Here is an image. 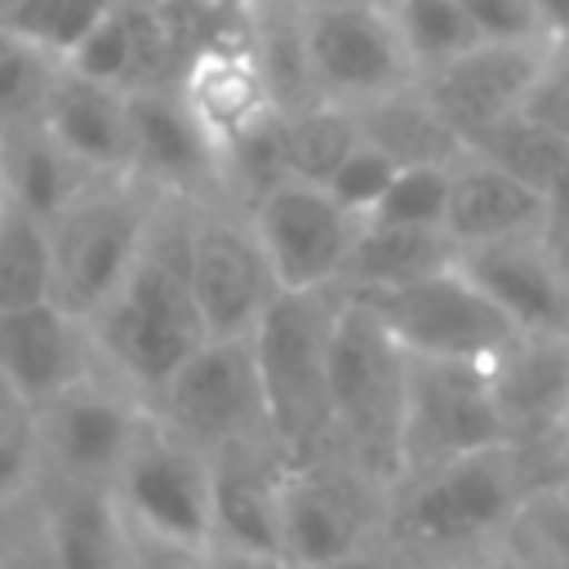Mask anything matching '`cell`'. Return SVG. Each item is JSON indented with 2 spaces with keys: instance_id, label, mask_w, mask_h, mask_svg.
Wrapping results in <instances>:
<instances>
[{
  "instance_id": "cell-1",
  "label": "cell",
  "mask_w": 569,
  "mask_h": 569,
  "mask_svg": "<svg viewBox=\"0 0 569 569\" xmlns=\"http://www.w3.org/2000/svg\"><path fill=\"white\" fill-rule=\"evenodd\" d=\"M191 200L160 196L151 236L129 271V280L89 316L93 351L111 378L138 391L147 405L169 387L187 356L209 338L187 267Z\"/></svg>"
},
{
  "instance_id": "cell-2",
  "label": "cell",
  "mask_w": 569,
  "mask_h": 569,
  "mask_svg": "<svg viewBox=\"0 0 569 569\" xmlns=\"http://www.w3.org/2000/svg\"><path fill=\"white\" fill-rule=\"evenodd\" d=\"M538 485H551V476L516 445H498L405 476L387 493L382 511L400 547L449 556L453 565L502 542Z\"/></svg>"
},
{
  "instance_id": "cell-3",
  "label": "cell",
  "mask_w": 569,
  "mask_h": 569,
  "mask_svg": "<svg viewBox=\"0 0 569 569\" xmlns=\"http://www.w3.org/2000/svg\"><path fill=\"white\" fill-rule=\"evenodd\" d=\"M405 396H409V351L365 302L342 293L333 347H329L333 458L356 467L382 493H391V485L400 480Z\"/></svg>"
},
{
  "instance_id": "cell-4",
  "label": "cell",
  "mask_w": 569,
  "mask_h": 569,
  "mask_svg": "<svg viewBox=\"0 0 569 569\" xmlns=\"http://www.w3.org/2000/svg\"><path fill=\"white\" fill-rule=\"evenodd\" d=\"M338 307H342L338 289L280 293L249 333L271 440L289 462H316L333 453L329 347H333Z\"/></svg>"
},
{
  "instance_id": "cell-5",
  "label": "cell",
  "mask_w": 569,
  "mask_h": 569,
  "mask_svg": "<svg viewBox=\"0 0 569 569\" xmlns=\"http://www.w3.org/2000/svg\"><path fill=\"white\" fill-rule=\"evenodd\" d=\"M160 196L129 173L93 178L53 222V302L89 320L133 271Z\"/></svg>"
},
{
  "instance_id": "cell-6",
  "label": "cell",
  "mask_w": 569,
  "mask_h": 569,
  "mask_svg": "<svg viewBox=\"0 0 569 569\" xmlns=\"http://www.w3.org/2000/svg\"><path fill=\"white\" fill-rule=\"evenodd\" d=\"M116 507L138 547L200 556L213 542V458L147 413L111 480Z\"/></svg>"
},
{
  "instance_id": "cell-7",
  "label": "cell",
  "mask_w": 569,
  "mask_h": 569,
  "mask_svg": "<svg viewBox=\"0 0 569 569\" xmlns=\"http://www.w3.org/2000/svg\"><path fill=\"white\" fill-rule=\"evenodd\" d=\"M507 445L489 365L409 356V396L400 431V480L440 462ZM396 480V485H400ZM391 485V489H396Z\"/></svg>"
},
{
  "instance_id": "cell-8",
  "label": "cell",
  "mask_w": 569,
  "mask_h": 569,
  "mask_svg": "<svg viewBox=\"0 0 569 569\" xmlns=\"http://www.w3.org/2000/svg\"><path fill=\"white\" fill-rule=\"evenodd\" d=\"M347 298L365 302L409 356L489 365L520 333L502 316V307L462 271V262H453L427 280L400 284V289L347 293Z\"/></svg>"
},
{
  "instance_id": "cell-9",
  "label": "cell",
  "mask_w": 569,
  "mask_h": 569,
  "mask_svg": "<svg viewBox=\"0 0 569 569\" xmlns=\"http://www.w3.org/2000/svg\"><path fill=\"white\" fill-rule=\"evenodd\" d=\"M373 507H387V493L369 485L342 458L289 462L280 485V565L284 569H347L365 556Z\"/></svg>"
},
{
  "instance_id": "cell-10",
  "label": "cell",
  "mask_w": 569,
  "mask_h": 569,
  "mask_svg": "<svg viewBox=\"0 0 569 569\" xmlns=\"http://www.w3.org/2000/svg\"><path fill=\"white\" fill-rule=\"evenodd\" d=\"M147 413L151 405L138 391H129L107 369H93L89 378H80L76 387H67L62 396H53L31 413L40 445V476L111 489Z\"/></svg>"
},
{
  "instance_id": "cell-11",
  "label": "cell",
  "mask_w": 569,
  "mask_h": 569,
  "mask_svg": "<svg viewBox=\"0 0 569 569\" xmlns=\"http://www.w3.org/2000/svg\"><path fill=\"white\" fill-rule=\"evenodd\" d=\"M187 267L209 338H249L262 311L284 293L253 231V218L227 200L191 204Z\"/></svg>"
},
{
  "instance_id": "cell-12",
  "label": "cell",
  "mask_w": 569,
  "mask_h": 569,
  "mask_svg": "<svg viewBox=\"0 0 569 569\" xmlns=\"http://www.w3.org/2000/svg\"><path fill=\"white\" fill-rule=\"evenodd\" d=\"M151 409L160 422H169L204 453L271 436L249 338H204L187 356V365L169 378V387L156 396Z\"/></svg>"
},
{
  "instance_id": "cell-13",
  "label": "cell",
  "mask_w": 569,
  "mask_h": 569,
  "mask_svg": "<svg viewBox=\"0 0 569 569\" xmlns=\"http://www.w3.org/2000/svg\"><path fill=\"white\" fill-rule=\"evenodd\" d=\"M307 53L325 102L365 107L396 89L418 84L405 40L387 4H311L307 0Z\"/></svg>"
},
{
  "instance_id": "cell-14",
  "label": "cell",
  "mask_w": 569,
  "mask_h": 569,
  "mask_svg": "<svg viewBox=\"0 0 569 569\" xmlns=\"http://www.w3.org/2000/svg\"><path fill=\"white\" fill-rule=\"evenodd\" d=\"M249 218L284 293L338 289L342 267L365 227V218L342 209L329 187L302 178H284L249 209Z\"/></svg>"
},
{
  "instance_id": "cell-15",
  "label": "cell",
  "mask_w": 569,
  "mask_h": 569,
  "mask_svg": "<svg viewBox=\"0 0 569 569\" xmlns=\"http://www.w3.org/2000/svg\"><path fill=\"white\" fill-rule=\"evenodd\" d=\"M129 178L169 200L218 204L222 191V156L182 102L178 84L133 89L129 93Z\"/></svg>"
},
{
  "instance_id": "cell-16",
  "label": "cell",
  "mask_w": 569,
  "mask_h": 569,
  "mask_svg": "<svg viewBox=\"0 0 569 569\" xmlns=\"http://www.w3.org/2000/svg\"><path fill=\"white\" fill-rule=\"evenodd\" d=\"M489 382L507 445L551 476L556 445L569 422V333H516L489 360Z\"/></svg>"
},
{
  "instance_id": "cell-17",
  "label": "cell",
  "mask_w": 569,
  "mask_h": 569,
  "mask_svg": "<svg viewBox=\"0 0 569 569\" xmlns=\"http://www.w3.org/2000/svg\"><path fill=\"white\" fill-rule=\"evenodd\" d=\"M102 369L89 320L62 302H31L0 311V391L22 409H40L80 378Z\"/></svg>"
},
{
  "instance_id": "cell-18",
  "label": "cell",
  "mask_w": 569,
  "mask_h": 569,
  "mask_svg": "<svg viewBox=\"0 0 569 569\" xmlns=\"http://www.w3.org/2000/svg\"><path fill=\"white\" fill-rule=\"evenodd\" d=\"M551 40H480L453 62L427 71L418 84L431 107L449 120V129L467 142L485 124L525 107L529 84L547 58Z\"/></svg>"
},
{
  "instance_id": "cell-19",
  "label": "cell",
  "mask_w": 569,
  "mask_h": 569,
  "mask_svg": "<svg viewBox=\"0 0 569 569\" xmlns=\"http://www.w3.org/2000/svg\"><path fill=\"white\" fill-rule=\"evenodd\" d=\"M458 262L520 333H569V280L547 231L462 249Z\"/></svg>"
},
{
  "instance_id": "cell-20",
  "label": "cell",
  "mask_w": 569,
  "mask_h": 569,
  "mask_svg": "<svg viewBox=\"0 0 569 569\" xmlns=\"http://www.w3.org/2000/svg\"><path fill=\"white\" fill-rule=\"evenodd\" d=\"M36 493L44 569H133L138 542L107 485L40 476Z\"/></svg>"
},
{
  "instance_id": "cell-21",
  "label": "cell",
  "mask_w": 569,
  "mask_h": 569,
  "mask_svg": "<svg viewBox=\"0 0 569 569\" xmlns=\"http://www.w3.org/2000/svg\"><path fill=\"white\" fill-rule=\"evenodd\" d=\"M178 93L191 107V116L200 120V129L209 133V142L218 147V156L236 138H244L249 129H258L262 120H271L280 111L271 98L267 71L249 44V27L236 40H218V44L200 49L182 71Z\"/></svg>"
},
{
  "instance_id": "cell-22",
  "label": "cell",
  "mask_w": 569,
  "mask_h": 569,
  "mask_svg": "<svg viewBox=\"0 0 569 569\" xmlns=\"http://www.w3.org/2000/svg\"><path fill=\"white\" fill-rule=\"evenodd\" d=\"M547 191L511 178L507 169L462 151L449 164V213L445 231L453 236L458 249L476 244H498L516 236H538L547 231Z\"/></svg>"
},
{
  "instance_id": "cell-23",
  "label": "cell",
  "mask_w": 569,
  "mask_h": 569,
  "mask_svg": "<svg viewBox=\"0 0 569 569\" xmlns=\"http://www.w3.org/2000/svg\"><path fill=\"white\" fill-rule=\"evenodd\" d=\"M40 129L62 142L84 169L129 173V89H116L62 62L44 98Z\"/></svg>"
},
{
  "instance_id": "cell-24",
  "label": "cell",
  "mask_w": 569,
  "mask_h": 569,
  "mask_svg": "<svg viewBox=\"0 0 569 569\" xmlns=\"http://www.w3.org/2000/svg\"><path fill=\"white\" fill-rule=\"evenodd\" d=\"M458 244L445 227H396V222H365L356 249L342 267V293H382L413 280H427L458 262Z\"/></svg>"
},
{
  "instance_id": "cell-25",
  "label": "cell",
  "mask_w": 569,
  "mask_h": 569,
  "mask_svg": "<svg viewBox=\"0 0 569 569\" xmlns=\"http://www.w3.org/2000/svg\"><path fill=\"white\" fill-rule=\"evenodd\" d=\"M360 120V138H369L373 147H382L396 164H453L467 142L449 129V120L431 107V98L422 93V84L396 89L387 98H373L365 107H351Z\"/></svg>"
},
{
  "instance_id": "cell-26",
  "label": "cell",
  "mask_w": 569,
  "mask_h": 569,
  "mask_svg": "<svg viewBox=\"0 0 569 569\" xmlns=\"http://www.w3.org/2000/svg\"><path fill=\"white\" fill-rule=\"evenodd\" d=\"M0 160H4V187H9V196L22 209H31L36 218H44V222H53L93 178H107V173L84 169L40 124H27V129L4 133L0 138Z\"/></svg>"
},
{
  "instance_id": "cell-27",
  "label": "cell",
  "mask_w": 569,
  "mask_h": 569,
  "mask_svg": "<svg viewBox=\"0 0 569 569\" xmlns=\"http://www.w3.org/2000/svg\"><path fill=\"white\" fill-rule=\"evenodd\" d=\"M53 298V231L13 196L0 213V311Z\"/></svg>"
},
{
  "instance_id": "cell-28",
  "label": "cell",
  "mask_w": 569,
  "mask_h": 569,
  "mask_svg": "<svg viewBox=\"0 0 569 569\" xmlns=\"http://www.w3.org/2000/svg\"><path fill=\"white\" fill-rule=\"evenodd\" d=\"M467 151L480 156V160H489V164H498V169H507L511 178L547 191L556 182L565 156H569V138L556 133L551 124L525 116V111H511V116L485 124L480 133H471L467 138Z\"/></svg>"
},
{
  "instance_id": "cell-29",
  "label": "cell",
  "mask_w": 569,
  "mask_h": 569,
  "mask_svg": "<svg viewBox=\"0 0 569 569\" xmlns=\"http://www.w3.org/2000/svg\"><path fill=\"white\" fill-rule=\"evenodd\" d=\"M280 133H284L289 178L325 187L360 142V120L342 102H311L302 111H280Z\"/></svg>"
},
{
  "instance_id": "cell-30",
  "label": "cell",
  "mask_w": 569,
  "mask_h": 569,
  "mask_svg": "<svg viewBox=\"0 0 569 569\" xmlns=\"http://www.w3.org/2000/svg\"><path fill=\"white\" fill-rule=\"evenodd\" d=\"M387 13L405 40L418 80L485 40L458 0H387Z\"/></svg>"
},
{
  "instance_id": "cell-31",
  "label": "cell",
  "mask_w": 569,
  "mask_h": 569,
  "mask_svg": "<svg viewBox=\"0 0 569 569\" xmlns=\"http://www.w3.org/2000/svg\"><path fill=\"white\" fill-rule=\"evenodd\" d=\"M62 71V58L0 27V138L40 124L44 98Z\"/></svg>"
},
{
  "instance_id": "cell-32",
  "label": "cell",
  "mask_w": 569,
  "mask_h": 569,
  "mask_svg": "<svg viewBox=\"0 0 569 569\" xmlns=\"http://www.w3.org/2000/svg\"><path fill=\"white\" fill-rule=\"evenodd\" d=\"M111 4L116 0H4L0 27L67 62L80 49V40L107 18Z\"/></svg>"
},
{
  "instance_id": "cell-33",
  "label": "cell",
  "mask_w": 569,
  "mask_h": 569,
  "mask_svg": "<svg viewBox=\"0 0 569 569\" xmlns=\"http://www.w3.org/2000/svg\"><path fill=\"white\" fill-rule=\"evenodd\" d=\"M507 542L533 569H569V498L556 485H538L516 511Z\"/></svg>"
},
{
  "instance_id": "cell-34",
  "label": "cell",
  "mask_w": 569,
  "mask_h": 569,
  "mask_svg": "<svg viewBox=\"0 0 569 569\" xmlns=\"http://www.w3.org/2000/svg\"><path fill=\"white\" fill-rule=\"evenodd\" d=\"M445 213H449V164H409L396 173V182L365 222L445 227Z\"/></svg>"
},
{
  "instance_id": "cell-35",
  "label": "cell",
  "mask_w": 569,
  "mask_h": 569,
  "mask_svg": "<svg viewBox=\"0 0 569 569\" xmlns=\"http://www.w3.org/2000/svg\"><path fill=\"white\" fill-rule=\"evenodd\" d=\"M40 485V445L36 418L18 400L0 391V511L18 498H31Z\"/></svg>"
},
{
  "instance_id": "cell-36",
  "label": "cell",
  "mask_w": 569,
  "mask_h": 569,
  "mask_svg": "<svg viewBox=\"0 0 569 569\" xmlns=\"http://www.w3.org/2000/svg\"><path fill=\"white\" fill-rule=\"evenodd\" d=\"M400 169H405V164H396L382 147H373L369 138H360V142L351 147V156L333 169V178H329L325 187H329V196H333L342 209H351L356 218H369V213L378 209V200L387 196V187L396 182Z\"/></svg>"
},
{
  "instance_id": "cell-37",
  "label": "cell",
  "mask_w": 569,
  "mask_h": 569,
  "mask_svg": "<svg viewBox=\"0 0 569 569\" xmlns=\"http://www.w3.org/2000/svg\"><path fill=\"white\" fill-rule=\"evenodd\" d=\"M520 111L569 138V36L547 44V58H542Z\"/></svg>"
},
{
  "instance_id": "cell-38",
  "label": "cell",
  "mask_w": 569,
  "mask_h": 569,
  "mask_svg": "<svg viewBox=\"0 0 569 569\" xmlns=\"http://www.w3.org/2000/svg\"><path fill=\"white\" fill-rule=\"evenodd\" d=\"M485 40H551L533 0H458Z\"/></svg>"
},
{
  "instance_id": "cell-39",
  "label": "cell",
  "mask_w": 569,
  "mask_h": 569,
  "mask_svg": "<svg viewBox=\"0 0 569 569\" xmlns=\"http://www.w3.org/2000/svg\"><path fill=\"white\" fill-rule=\"evenodd\" d=\"M200 569H284V565L276 556H258V551H240V547L213 542L209 551H200Z\"/></svg>"
},
{
  "instance_id": "cell-40",
  "label": "cell",
  "mask_w": 569,
  "mask_h": 569,
  "mask_svg": "<svg viewBox=\"0 0 569 569\" xmlns=\"http://www.w3.org/2000/svg\"><path fill=\"white\" fill-rule=\"evenodd\" d=\"M445 569H533V565L502 538V542H493V547H485V551H476V556H467V560L445 565Z\"/></svg>"
},
{
  "instance_id": "cell-41",
  "label": "cell",
  "mask_w": 569,
  "mask_h": 569,
  "mask_svg": "<svg viewBox=\"0 0 569 569\" xmlns=\"http://www.w3.org/2000/svg\"><path fill=\"white\" fill-rule=\"evenodd\" d=\"M547 213H551L547 227H569V156H565L556 182L547 187Z\"/></svg>"
},
{
  "instance_id": "cell-42",
  "label": "cell",
  "mask_w": 569,
  "mask_h": 569,
  "mask_svg": "<svg viewBox=\"0 0 569 569\" xmlns=\"http://www.w3.org/2000/svg\"><path fill=\"white\" fill-rule=\"evenodd\" d=\"M533 4H538L542 27H547V36H551V40L569 36V0H533Z\"/></svg>"
},
{
  "instance_id": "cell-43",
  "label": "cell",
  "mask_w": 569,
  "mask_h": 569,
  "mask_svg": "<svg viewBox=\"0 0 569 569\" xmlns=\"http://www.w3.org/2000/svg\"><path fill=\"white\" fill-rule=\"evenodd\" d=\"M551 485L569 498V422L560 431V445H556V462H551Z\"/></svg>"
},
{
  "instance_id": "cell-44",
  "label": "cell",
  "mask_w": 569,
  "mask_h": 569,
  "mask_svg": "<svg viewBox=\"0 0 569 569\" xmlns=\"http://www.w3.org/2000/svg\"><path fill=\"white\" fill-rule=\"evenodd\" d=\"M547 240H551V253H556V262L569 280V227H547Z\"/></svg>"
},
{
  "instance_id": "cell-45",
  "label": "cell",
  "mask_w": 569,
  "mask_h": 569,
  "mask_svg": "<svg viewBox=\"0 0 569 569\" xmlns=\"http://www.w3.org/2000/svg\"><path fill=\"white\" fill-rule=\"evenodd\" d=\"M200 4H209V9H218V13H249L253 0H200Z\"/></svg>"
},
{
  "instance_id": "cell-46",
  "label": "cell",
  "mask_w": 569,
  "mask_h": 569,
  "mask_svg": "<svg viewBox=\"0 0 569 569\" xmlns=\"http://www.w3.org/2000/svg\"><path fill=\"white\" fill-rule=\"evenodd\" d=\"M311 4H387V0H311Z\"/></svg>"
},
{
  "instance_id": "cell-47",
  "label": "cell",
  "mask_w": 569,
  "mask_h": 569,
  "mask_svg": "<svg viewBox=\"0 0 569 569\" xmlns=\"http://www.w3.org/2000/svg\"><path fill=\"white\" fill-rule=\"evenodd\" d=\"M4 204H9V187H4V160H0V213H4Z\"/></svg>"
}]
</instances>
